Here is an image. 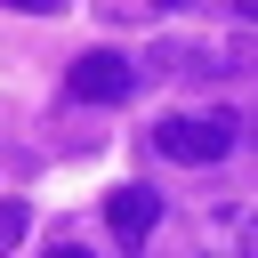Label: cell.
<instances>
[{
	"label": "cell",
	"mask_w": 258,
	"mask_h": 258,
	"mask_svg": "<svg viewBox=\"0 0 258 258\" xmlns=\"http://www.w3.org/2000/svg\"><path fill=\"white\" fill-rule=\"evenodd\" d=\"M153 8H185V0H153Z\"/></svg>",
	"instance_id": "9c48e42d"
},
{
	"label": "cell",
	"mask_w": 258,
	"mask_h": 258,
	"mask_svg": "<svg viewBox=\"0 0 258 258\" xmlns=\"http://www.w3.org/2000/svg\"><path fill=\"white\" fill-rule=\"evenodd\" d=\"M24 226H32V210H24V202H0V250H16Z\"/></svg>",
	"instance_id": "277c9868"
},
{
	"label": "cell",
	"mask_w": 258,
	"mask_h": 258,
	"mask_svg": "<svg viewBox=\"0 0 258 258\" xmlns=\"http://www.w3.org/2000/svg\"><path fill=\"white\" fill-rule=\"evenodd\" d=\"M234 16H250V24H258V0H234Z\"/></svg>",
	"instance_id": "ba28073f"
},
{
	"label": "cell",
	"mask_w": 258,
	"mask_h": 258,
	"mask_svg": "<svg viewBox=\"0 0 258 258\" xmlns=\"http://www.w3.org/2000/svg\"><path fill=\"white\" fill-rule=\"evenodd\" d=\"M242 250H250V258H258V210H250V218H242Z\"/></svg>",
	"instance_id": "8992f818"
},
{
	"label": "cell",
	"mask_w": 258,
	"mask_h": 258,
	"mask_svg": "<svg viewBox=\"0 0 258 258\" xmlns=\"http://www.w3.org/2000/svg\"><path fill=\"white\" fill-rule=\"evenodd\" d=\"M48 258H89V250H73V242H56V250H48Z\"/></svg>",
	"instance_id": "52a82bcc"
},
{
	"label": "cell",
	"mask_w": 258,
	"mask_h": 258,
	"mask_svg": "<svg viewBox=\"0 0 258 258\" xmlns=\"http://www.w3.org/2000/svg\"><path fill=\"white\" fill-rule=\"evenodd\" d=\"M0 8H24V16H48V8H64V0H0Z\"/></svg>",
	"instance_id": "5b68a950"
},
{
	"label": "cell",
	"mask_w": 258,
	"mask_h": 258,
	"mask_svg": "<svg viewBox=\"0 0 258 258\" xmlns=\"http://www.w3.org/2000/svg\"><path fill=\"white\" fill-rule=\"evenodd\" d=\"M234 113H169L161 129H153V145L169 153V161H194V169H210V161H226L234 153Z\"/></svg>",
	"instance_id": "6da1fadb"
},
{
	"label": "cell",
	"mask_w": 258,
	"mask_h": 258,
	"mask_svg": "<svg viewBox=\"0 0 258 258\" xmlns=\"http://www.w3.org/2000/svg\"><path fill=\"white\" fill-rule=\"evenodd\" d=\"M105 226H113L121 242H145V234L161 226V194H153V185H113V194H105Z\"/></svg>",
	"instance_id": "3957f363"
},
{
	"label": "cell",
	"mask_w": 258,
	"mask_h": 258,
	"mask_svg": "<svg viewBox=\"0 0 258 258\" xmlns=\"http://www.w3.org/2000/svg\"><path fill=\"white\" fill-rule=\"evenodd\" d=\"M64 97H73V105H129V97H137V64H129L121 48H89V56H73Z\"/></svg>",
	"instance_id": "7a4b0ae2"
}]
</instances>
